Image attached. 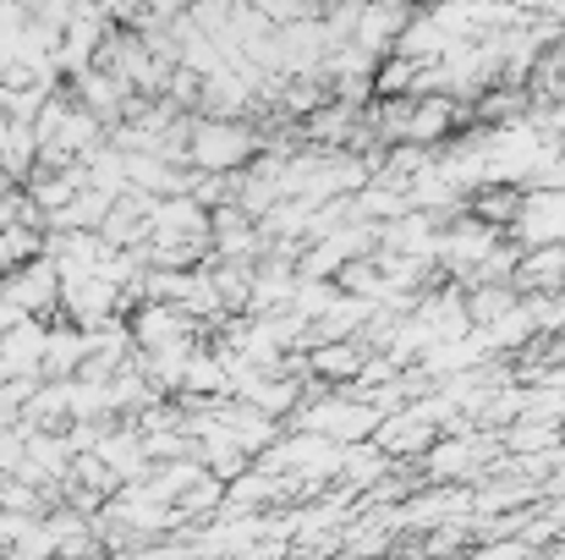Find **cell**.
Listing matches in <instances>:
<instances>
[{"instance_id":"6da1fadb","label":"cell","mask_w":565,"mask_h":560,"mask_svg":"<svg viewBox=\"0 0 565 560\" xmlns=\"http://www.w3.org/2000/svg\"><path fill=\"white\" fill-rule=\"evenodd\" d=\"M258 149V138L242 127V121H225V116H203L188 127V160L209 177H231L236 166H247Z\"/></svg>"},{"instance_id":"7a4b0ae2","label":"cell","mask_w":565,"mask_h":560,"mask_svg":"<svg viewBox=\"0 0 565 560\" xmlns=\"http://www.w3.org/2000/svg\"><path fill=\"white\" fill-rule=\"evenodd\" d=\"M0 297H6L17 314L39 319V314H50V308L61 303V275H55V264H50L44 253H33V258H22V264H11V270H6Z\"/></svg>"},{"instance_id":"3957f363","label":"cell","mask_w":565,"mask_h":560,"mask_svg":"<svg viewBox=\"0 0 565 560\" xmlns=\"http://www.w3.org/2000/svg\"><path fill=\"white\" fill-rule=\"evenodd\" d=\"M494 247H500V225H489V220H478V214H461L456 225L439 231V264H445L450 275H461V281H467Z\"/></svg>"},{"instance_id":"277c9868","label":"cell","mask_w":565,"mask_h":560,"mask_svg":"<svg viewBox=\"0 0 565 560\" xmlns=\"http://www.w3.org/2000/svg\"><path fill=\"white\" fill-rule=\"evenodd\" d=\"M516 236L527 247H550V242H565V192H522V209H516Z\"/></svg>"},{"instance_id":"5b68a950","label":"cell","mask_w":565,"mask_h":560,"mask_svg":"<svg viewBox=\"0 0 565 560\" xmlns=\"http://www.w3.org/2000/svg\"><path fill=\"white\" fill-rule=\"evenodd\" d=\"M44 336H50V325L17 319V325L0 336V379H17V373L39 369V363H44Z\"/></svg>"},{"instance_id":"8992f818","label":"cell","mask_w":565,"mask_h":560,"mask_svg":"<svg viewBox=\"0 0 565 560\" xmlns=\"http://www.w3.org/2000/svg\"><path fill=\"white\" fill-rule=\"evenodd\" d=\"M516 286H527V292H565V242L527 247L522 264H516Z\"/></svg>"},{"instance_id":"52a82bcc","label":"cell","mask_w":565,"mask_h":560,"mask_svg":"<svg viewBox=\"0 0 565 560\" xmlns=\"http://www.w3.org/2000/svg\"><path fill=\"white\" fill-rule=\"evenodd\" d=\"M77 363H88V336H83V330H50V336H44V363H39V369H50L55 379H66Z\"/></svg>"},{"instance_id":"ba28073f","label":"cell","mask_w":565,"mask_h":560,"mask_svg":"<svg viewBox=\"0 0 565 560\" xmlns=\"http://www.w3.org/2000/svg\"><path fill=\"white\" fill-rule=\"evenodd\" d=\"M313 369L330 373V379H352L358 373V347L352 341H324V347H313Z\"/></svg>"},{"instance_id":"9c48e42d","label":"cell","mask_w":565,"mask_h":560,"mask_svg":"<svg viewBox=\"0 0 565 560\" xmlns=\"http://www.w3.org/2000/svg\"><path fill=\"white\" fill-rule=\"evenodd\" d=\"M0 144H6V121H0Z\"/></svg>"}]
</instances>
